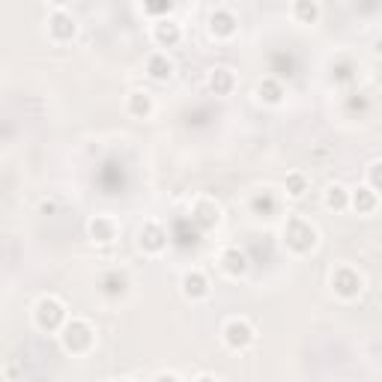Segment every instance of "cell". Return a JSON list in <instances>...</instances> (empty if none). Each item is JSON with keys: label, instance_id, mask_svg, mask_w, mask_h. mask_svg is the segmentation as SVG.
Instances as JSON below:
<instances>
[{"label": "cell", "instance_id": "obj_1", "mask_svg": "<svg viewBox=\"0 0 382 382\" xmlns=\"http://www.w3.org/2000/svg\"><path fill=\"white\" fill-rule=\"evenodd\" d=\"M284 242H287V248L305 254L316 245V230L305 221V218H290L284 224Z\"/></svg>", "mask_w": 382, "mask_h": 382}, {"label": "cell", "instance_id": "obj_2", "mask_svg": "<svg viewBox=\"0 0 382 382\" xmlns=\"http://www.w3.org/2000/svg\"><path fill=\"white\" fill-rule=\"evenodd\" d=\"M224 341L230 350H245L254 341V329L248 320H230L224 329Z\"/></svg>", "mask_w": 382, "mask_h": 382}, {"label": "cell", "instance_id": "obj_3", "mask_svg": "<svg viewBox=\"0 0 382 382\" xmlns=\"http://www.w3.org/2000/svg\"><path fill=\"white\" fill-rule=\"evenodd\" d=\"M63 341H66V347H69L72 352H84L90 343H93V332H90L87 323L72 320V323L66 325V334H63Z\"/></svg>", "mask_w": 382, "mask_h": 382}, {"label": "cell", "instance_id": "obj_4", "mask_svg": "<svg viewBox=\"0 0 382 382\" xmlns=\"http://www.w3.org/2000/svg\"><path fill=\"white\" fill-rule=\"evenodd\" d=\"M332 287H334V293H338V296L352 299V296L361 293V278L352 269H338L332 275Z\"/></svg>", "mask_w": 382, "mask_h": 382}, {"label": "cell", "instance_id": "obj_5", "mask_svg": "<svg viewBox=\"0 0 382 382\" xmlns=\"http://www.w3.org/2000/svg\"><path fill=\"white\" fill-rule=\"evenodd\" d=\"M60 320H63V305L57 299H42L39 308H36V323L42 329H57Z\"/></svg>", "mask_w": 382, "mask_h": 382}, {"label": "cell", "instance_id": "obj_6", "mask_svg": "<svg viewBox=\"0 0 382 382\" xmlns=\"http://www.w3.org/2000/svg\"><path fill=\"white\" fill-rule=\"evenodd\" d=\"M48 30L54 39H72V36H75V21H72L66 12H54L48 21Z\"/></svg>", "mask_w": 382, "mask_h": 382}, {"label": "cell", "instance_id": "obj_7", "mask_svg": "<svg viewBox=\"0 0 382 382\" xmlns=\"http://www.w3.org/2000/svg\"><path fill=\"white\" fill-rule=\"evenodd\" d=\"M90 233H93V239H96V242H111L114 236H117V224H114V218H108V215H96L93 221H90Z\"/></svg>", "mask_w": 382, "mask_h": 382}, {"label": "cell", "instance_id": "obj_8", "mask_svg": "<svg viewBox=\"0 0 382 382\" xmlns=\"http://www.w3.org/2000/svg\"><path fill=\"white\" fill-rule=\"evenodd\" d=\"M350 200H352V206H356L359 212H374V209H376V188L359 185V188L350 194Z\"/></svg>", "mask_w": 382, "mask_h": 382}, {"label": "cell", "instance_id": "obj_9", "mask_svg": "<svg viewBox=\"0 0 382 382\" xmlns=\"http://www.w3.org/2000/svg\"><path fill=\"white\" fill-rule=\"evenodd\" d=\"M183 293L188 299H203L209 293V284H206V278L200 275V272H188V275L183 278Z\"/></svg>", "mask_w": 382, "mask_h": 382}, {"label": "cell", "instance_id": "obj_10", "mask_svg": "<svg viewBox=\"0 0 382 382\" xmlns=\"http://www.w3.org/2000/svg\"><path fill=\"white\" fill-rule=\"evenodd\" d=\"M209 24H212L215 36H230L236 30V18H233V12H227V9H215L212 18H209Z\"/></svg>", "mask_w": 382, "mask_h": 382}, {"label": "cell", "instance_id": "obj_11", "mask_svg": "<svg viewBox=\"0 0 382 382\" xmlns=\"http://www.w3.org/2000/svg\"><path fill=\"white\" fill-rule=\"evenodd\" d=\"M147 72H150V75L156 78V81H168V78H170V72H174V63H170L168 54H152Z\"/></svg>", "mask_w": 382, "mask_h": 382}, {"label": "cell", "instance_id": "obj_12", "mask_svg": "<svg viewBox=\"0 0 382 382\" xmlns=\"http://www.w3.org/2000/svg\"><path fill=\"white\" fill-rule=\"evenodd\" d=\"M161 245H165V230H161L159 224H147L141 230V248L147 251H159Z\"/></svg>", "mask_w": 382, "mask_h": 382}, {"label": "cell", "instance_id": "obj_13", "mask_svg": "<svg viewBox=\"0 0 382 382\" xmlns=\"http://www.w3.org/2000/svg\"><path fill=\"white\" fill-rule=\"evenodd\" d=\"M179 27L174 21H159L156 24V42L161 45V48H170V45H177L179 42Z\"/></svg>", "mask_w": 382, "mask_h": 382}, {"label": "cell", "instance_id": "obj_14", "mask_svg": "<svg viewBox=\"0 0 382 382\" xmlns=\"http://www.w3.org/2000/svg\"><path fill=\"white\" fill-rule=\"evenodd\" d=\"M293 12L299 21L314 24L316 18H320V6H316V0H293Z\"/></svg>", "mask_w": 382, "mask_h": 382}, {"label": "cell", "instance_id": "obj_15", "mask_svg": "<svg viewBox=\"0 0 382 382\" xmlns=\"http://www.w3.org/2000/svg\"><path fill=\"white\" fill-rule=\"evenodd\" d=\"M224 269L230 272V275H242L245 269H248V257H245L242 251H236V248H230L224 254Z\"/></svg>", "mask_w": 382, "mask_h": 382}, {"label": "cell", "instance_id": "obj_16", "mask_svg": "<svg viewBox=\"0 0 382 382\" xmlns=\"http://www.w3.org/2000/svg\"><path fill=\"white\" fill-rule=\"evenodd\" d=\"M129 111L134 117H150L152 114V99H150V93H132L129 96Z\"/></svg>", "mask_w": 382, "mask_h": 382}, {"label": "cell", "instance_id": "obj_17", "mask_svg": "<svg viewBox=\"0 0 382 382\" xmlns=\"http://www.w3.org/2000/svg\"><path fill=\"white\" fill-rule=\"evenodd\" d=\"M350 203V194L343 185H329V191H325V206L329 209H343Z\"/></svg>", "mask_w": 382, "mask_h": 382}, {"label": "cell", "instance_id": "obj_18", "mask_svg": "<svg viewBox=\"0 0 382 382\" xmlns=\"http://www.w3.org/2000/svg\"><path fill=\"white\" fill-rule=\"evenodd\" d=\"M209 84H212L215 93H230V87H233V75H230V69H215L212 72V78H209Z\"/></svg>", "mask_w": 382, "mask_h": 382}, {"label": "cell", "instance_id": "obj_19", "mask_svg": "<svg viewBox=\"0 0 382 382\" xmlns=\"http://www.w3.org/2000/svg\"><path fill=\"white\" fill-rule=\"evenodd\" d=\"M275 194H272V191H263V194H257L254 197V209H257V212H263V215H269V212H275Z\"/></svg>", "mask_w": 382, "mask_h": 382}, {"label": "cell", "instance_id": "obj_20", "mask_svg": "<svg viewBox=\"0 0 382 382\" xmlns=\"http://www.w3.org/2000/svg\"><path fill=\"white\" fill-rule=\"evenodd\" d=\"M305 188H308V179H305L302 174H290V177H287V194H290V197H302Z\"/></svg>", "mask_w": 382, "mask_h": 382}, {"label": "cell", "instance_id": "obj_21", "mask_svg": "<svg viewBox=\"0 0 382 382\" xmlns=\"http://www.w3.org/2000/svg\"><path fill=\"white\" fill-rule=\"evenodd\" d=\"M260 96L263 99H266V102H281V84H278V81H263V84H260Z\"/></svg>", "mask_w": 382, "mask_h": 382}, {"label": "cell", "instance_id": "obj_22", "mask_svg": "<svg viewBox=\"0 0 382 382\" xmlns=\"http://www.w3.org/2000/svg\"><path fill=\"white\" fill-rule=\"evenodd\" d=\"M370 188L382 191V161H376V165H370Z\"/></svg>", "mask_w": 382, "mask_h": 382}, {"label": "cell", "instance_id": "obj_23", "mask_svg": "<svg viewBox=\"0 0 382 382\" xmlns=\"http://www.w3.org/2000/svg\"><path fill=\"white\" fill-rule=\"evenodd\" d=\"M51 3H57V6H63V3H69V0H51Z\"/></svg>", "mask_w": 382, "mask_h": 382}, {"label": "cell", "instance_id": "obj_24", "mask_svg": "<svg viewBox=\"0 0 382 382\" xmlns=\"http://www.w3.org/2000/svg\"><path fill=\"white\" fill-rule=\"evenodd\" d=\"M376 54H382V39H379V42H376Z\"/></svg>", "mask_w": 382, "mask_h": 382}]
</instances>
